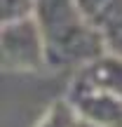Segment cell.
I'll return each instance as SVG.
<instances>
[{"label": "cell", "instance_id": "6da1fadb", "mask_svg": "<svg viewBox=\"0 0 122 127\" xmlns=\"http://www.w3.org/2000/svg\"><path fill=\"white\" fill-rule=\"evenodd\" d=\"M77 113L73 111L71 104H56L49 113L42 118V123L38 127H80L77 123Z\"/></svg>", "mask_w": 122, "mask_h": 127}]
</instances>
